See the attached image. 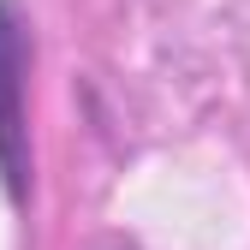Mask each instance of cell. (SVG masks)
I'll use <instances>...</instances> for the list:
<instances>
[{"label": "cell", "mask_w": 250, "mask_h": 250, "mask_svg": "<svg viewBox=\"0 0 250 250\" xmlns=\"http://www.w3.org/2000/svg\"><path fill=\"white\" fill-rule=\"evenodd\" d=\"M30 24L18 0H0V191L12 208L30 203Z\"/></svg>", "instance_id": "cell-1"}]
</instances>
